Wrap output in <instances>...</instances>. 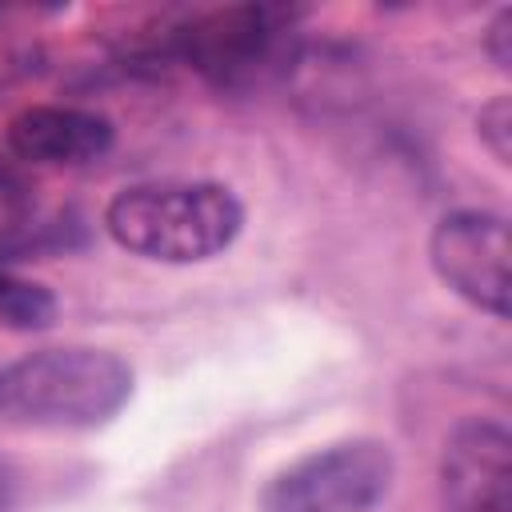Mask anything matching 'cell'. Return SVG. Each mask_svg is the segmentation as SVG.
<instances>
[{
	"mask_svg": "<svg viewBox=\"0 0 512 512\" xmlns=\"http://www.w3.org/2000/svg\"><path fill=\"white\" fill-rule=\"evenodd\" d=\"M132 396V368L108 348L60 344L0 364V420L12 428L88 432Z\"/></svg>",
	"mask_w": 512,
	"mask_h": 512,
	"instance_id": "obj_1",
	"label": "cell"
},
{
	"mask_svg": "<svg viewBox=\"0 0 512 512\" xmlns=\"http://www.w3.org/2000/svg\"><path fill=\"white\" fill-rule=\"evenodd\" d=\"M244 224L232 188L212 180H152L132 184L104 208L108 236L132 256L156 264H200L224 252Z\"/></svg>",
	"mask_w": 512,
	"mask_h": 512,
	"instance_id": "obj_2",
	"label": "cell"
},
{
	"mask_svg": "<svg viewBox=\"0 0 512 512\" xmlns=\"http://www.w3.org/2000/svg\"><path fill=\"white\" fill-rule=\"evenodd\" d=\"M396 480V456L376 436H352L324 444L288 468H280L264 488L260 512H372Z\"/></svg>",
	"mask_w": 512,
	"mask_h": 512,
	"instance_id": "obj_3",
	"label": "cell"
},
{
	"mask_svg": "<svg viewBox=\"0 0 512 512\" xmlns=\"http://www.w3.org/2000/svg\"><path fill=\"white\" fill-rule=\"evenodd\" d=\"M436 276L472 308L504 320L512 300V236L500 212H448L428 240Z\"/></svg>",
	"mask_w": 512,
	"mask_h": 512,
	"instance_id": "obj_4",
	"label": "cell"
},
{
	"mask_svg": "<svg viewBox=\"0 0 512 512\" xmlns=\"http://www.w3.org/2000/svg\"><path fill=\"white\" fill-rule=\"evenodd\" d=\"M448 512H512V436L496 420H460L440 456Z\"/></svg>",
	"mask_w": 512,
	"mask_h": 512,
	"instance_id": "obj_5",
	"label": "cell"
},
{
	"mask_svg": "<svg viewBox=\"0 0 512 512\" xmlns=\"http://www.w3.org/2000/svg\"><path fill=\"white\" fill-rule=\"evenodd\" d=\"M112 120L76 104H32L8 120V148L32 164H88L112 148Z\"/></svg>",
	"mask_w": 512,
	"mask_h": 512,
	"instance_id": "obj_6",
	"label": "cell"
},
{
	"mask_svg": "<svg viewBox=\"0 0 512 512\" xmlns=\"http://www.w3.org/2000/svg\"><path fill=\"white\" fill-rule=\"evenodd\" d=\"M272 40H276L272 12L244 4L196 20L188 32V56L200 72L216 76L220 84H232L272 56Z\"/></svg>",
	"mask_w": 512,
	"mask_h": 512,
	"instance_id": "obj_7",
	"label": "cell"
},
{
	"mask_svg": "<svg viewBox=\"0 0 512 512\" xmlns=\"http://www.w3.org/2000/svg\"><path fill=\"white\" fill-rule=\"evenodd\" d=\"M60 240H64V228L56 224V216L44 212L36 184H28L12 168H0V260L28 256Z\"/></svg>",
	"mask_w": 512,
	"mask_h": 512,
	"instance_id": "obj_8",
	"label": "cell"
},
{
	"mask_svg": "<svg viewBox=\"0 0 512 512\" xmlns=\"http://www.w3.org/2000/svg\"><path fill=\"white\" fill-rule=\"evenodd\" d=\"M0 320L8 328H20V332L48 328L56 320V296L44 284H36V280L16 276L0 260Z\"/></svg>",
	"mask_w": 512,
	"mask_h": 512,
	"instance_id": "obj_9",
	"label": "cell"
},
{
	"mask_svg": "<svg viewBox=\"0 0 512 512\" xmlns=\"http://www.w3.org/2000/svg\"><path fill=\"white\" fill-rule=\"evenodd\" d=\"M480 140L488 144V152L500 160V164H508L512 160V104H508V96H496L488 108H480Z\"/></svg>",
	"mask_w": 512,
	"mask_h": 512,
	"instance_id": "obj_10",
	"label": "cell"
},
{
	"mask_svg": "<svg viewBox=\"0 0 512 512\" xmlns=\"http://www.w3.org/2000/svg\"><path fill=\"white\" fill-rule=\"evenodd\" d=\"M508 36H512V12L504 8V12L492 20V28H488V48H492V56H496V64H500V68H508V60H512Z\"/></svg>",
	"mask_w": 512,
	"mask_h": 512,
	"instance_id": "obj_11",
	"label": "cell"
},
{
	"mask_svg": "<svg viewBox=\"0 0 512 512\" xmlns=\"http://www.w3.org/2000/svg\"><path fill=\"white\" fill-rule=\"evenodd\" d=\"M0 512H12V480L4 472V464H0Z\"/></svg>",
	"mask_w": 512,
	"mask_h": 512,
	"instance_id": "obj_12",
	"label": "cell"
}]
</instances>
